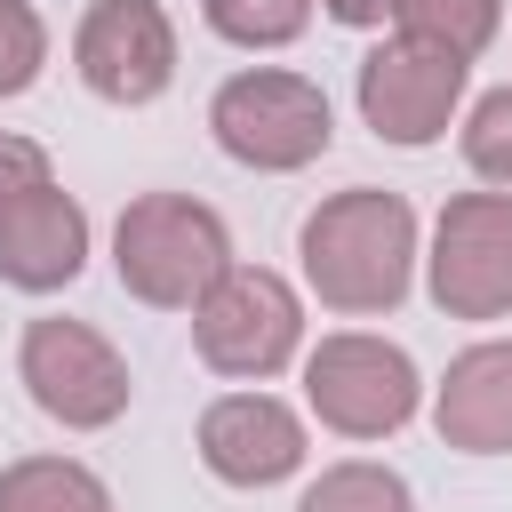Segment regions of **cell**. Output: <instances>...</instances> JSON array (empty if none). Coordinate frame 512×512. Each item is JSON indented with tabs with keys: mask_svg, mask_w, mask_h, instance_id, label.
Returning <instances> with one entry per match:
<instances>
[{
	"mask_svg": "<svg viewBox=\"0 0 512 512\" xmlns=\"http://www.w3.org/2000/svg\"><path fill=\"white\" fill-rule=\"evenodd\" d=\"M408 264H416V216L400 192L352 184L304 216V280L336 312H392L408 296Z\"/></svg>",
	"mask_w": 512,
	"mask_h": 512,
	"instance_id": "cell-1",
	"label": "cell"
},
{
	"mask_svg": "<svg viewBox=\"0 0 512 512\" xmlns=\"http://www.w3.org/2000/svg\"><path fill=\"white\" fill-rule=\"evenodd\" d=\"M112 264H120V288L160 304V312H192L224 272H232V240H224V216L192 192H144L128 200L120 232H112Z\"/></svg>",
	"mask_w": 512,
	"mask_h": 512,
	"instance_id": "cell-2",
	"label": "cell"
},
{
	"mask_svg": "<svg viewBox=\"0 0 512 512\" xmlns=\"http://www.w3.org/2000/svg\"><path fill=\"white\" fill-rule=\"evenodd\" d=\"M296 336H304V304L264 264H232L192 304V344L216 376H272V368L296 360Z\"/></svg>",
	"mask_w": 512,
	"mask_h": 512,
	"instance_id": "cell-3",
	"label": "cell"
},
{
	"mask_svg": "<svg viewBox=\"0 0 512 512\" xmlns=\"http://www.w3.org/2000/svg\"><path fill=\"white\" fill-rule=\"evenodd\" d=\"M208 128L240 168L280 176V168H304L328 152V96L296 72H232L208 104Z\"/></svg>",
	"mask_w": 512,
	"mask_h": 512,
	"instance_id": "cell-4",
	"label": "cell"
},
{
	"mask_svg": "<svg viewBox=\"0 0 512 512\" xmlns=\"http://www.w3.org/2000/svg\"><path fill=\"white\" fill-rule=\"evenodd\" d=\"M304 392L328 432L344 440H384L416 416V360L384 336H328L304 360Z\"/></svg>",
	"mask_w": 512,
	"mask_h": 512,
	"instance_id": "cell-5",
	"label": "cell"
},
{
	"mask_svg": "<svg viewBox=\"0 0 512 512\" xmlns=\"http://www.w3.org/2000/svg\"><path fill=\"white\" fill-rule=\"evenodd\" d=\"M432 304L448 320L512 312V192H456L432 232Z\"/></svg>",
	"mask_w": 512,
	"mask_h": 512,
	"instance_id": "cell-6",
	"label": "cell"
},
{
	"mask_svg": "<svg viewBox=\"0 0 512 512\" xmlns=\"http://www.w3.org/2000/svg\"><path fill=\"white\" fill-rule=\"evenodd\" d=\"M16 368H24V384H32V400L56 416V424H72V432H96V424H112L120 408H128V360L88 328V320H32L24 328V344H16Z\"/></svg>",
	"mask_w": 512,
	"mask_h": 512,
	"instance_id": "cell-7",
	"label": "cell"
},
{
	"mask_svg": "<svg viewBox=\"0 0 512 512\" xmlns=\"http://www.w3.org/2000/svg\"><path fill=\"white\" fill-rule=\"evenodd\" d=\"M456 96H464V56H448V48H424L400 32L360 56V120L384 144H432L448 128Z\"/></svg>",
	"mask_w": 512,
	"mask_h": 512,
	"instance_id": "cell-8",
	"label": "cell"
},
{
	"mask_svg": "<svg viewBox=\"0 0 512 512\" xmlns=\"http://www.w3.org/2000/svg\"><path fill=\"white\" fill-rule=\"evenodd\" d=\"M72 64L104 104H152L176 72V32H168L160 0H96L80 16Z\"/></svg>",
	"mask_w": 512,
	"mask_h": 512,
	"instance_id": "cell-9",
	"label": "cell"
},
{
	"mask_svg": "<svg viewBox=\"0 0 512 512\" xmlns=\"http://www.w3.org/2000/svg\"><path fill=\"white\" fill-rule=\"evenodd\" d=\"M200 464L232 488H272L304 464V424L272 392H232L200 416Z\"/></svg>",
	"mask_w": 512,
	"mask_h": 512,
	"instance_id": "cell-10",
	"label": "cell"
},
{
	"mask_svg": "<svg viewBox=\"0 0 512 512\" xmlns=\"http://www.w3.org/2000/svg\"><path fill=\"white\" fill-rule=\"evenodd\" d=\"M80 264H88V216H80V200H64L56 184H40L16 208H0V280L8 288L48 296Z\"/></svg>",
	"mask_w": 512,
	"mask_h": 512,
	"instance_id": "cell-11",
	"label": "cell"
},
{
	"mask_svg": "<svg viewBox=\"0 0 512 512\" xmlns=\"http://www.w3.org/2000/svg\"><path fill=\"white\" fill-rule=\"evenodd\" d=\"M432 424H440L448 448H472V456L512 448V344H472V352H456L448 376H440Z\"/></svg>",
	"mask_w": 512,
	"mask_h": 512,
	"instance_id": "cell-12",
	"label": "cell"
},
{
	"mask_svg": "<svg viewBox=\"0 0 512 512\" xmlns=\"http://www.w3.org/2000/svg\"><path fill=\"white\" fill-rule=\"evenodd\" d=\"M0 512H112V496L72 456H24L0 472Z\"/></svg>",
	"mask_w": 512,
	"mask_h": 512,
	"instance_id": "cell-13",
	"label": "cell"
},
{
	"mask_svg": "<svg viewBox=\"0 0 512 512\" xmlns=\"http://www.w3.org/2000/svg\"><path fill=\"white\" fill-rule=\"evenodd\" d=\"M392 16H400V32H408V40L448 48V56H464V64H472V56L496 40L504 0H392Z\"/></svg>",
	"mask_w": 512,
	"mask_h": 512,
	"instance_id": "cell-14",
	"label": "cell"
},
{
	"mask_svg": "<svg viewBox=\"0 0 512 512\" xmlns=\"http://www.w3.org/2000/svg\"><path fill=\"white\" fill-rule=\"evenodd\" d=\"M296 512H408V480L384 464H336L304 488Z\"/></svg>",
	"mask_w": 512,
	"mask_h": 512,
	"instance_id": "cell-15",
	"label": "cell"
},
{
	"mask_svg": "<svg viewBox=\"0 0 512 512\" xmlns=\"http://www.w3.org/2000/svg\"><path fill=\"white\" fill-rule=\"evenodd\" d=\"M304 16H312V0H208V24L240 48H280L304 32Z\"/></svg>",
	"mask_w": 512,
	"mask_h": 512,
	"instance_id": "cell-16",
	"label": "cell"
},
{
	"mask_svg": "<svg viewBox=\"0 0 512 512\" xmlns=\"http://www.w3.org/2000/svg\"><path fill=\"white\" fill-rule=\"evenodd\" d=\"M464 160L488 184H512V88H488L464 120Z\"/></svg>",
	"mask_w": 512,
	"mask_h": 512,
	"instance_id": "cell-17",
	"label": "cell"
},
{
	"mask_svg": "<svg viewBox=\"0 0 512 512\" xmlns=\"http://www.w3.org/2000/svg\"><path fill=\"white\" fill-rule=\"evenodd\" d=\"M40 56H48V32L24 0H0V96H24L40 80Z\"/></svg>",
	"mask_w": 512,
	"mask_h": 512,
	"instance_id": "cell-18",
	"label": "cell"
},
{
	"mask_svg": "<svg viewBox=\"0 0 512 512\" xmlns=\"http://www.w3.org/2000/svg\"><path fill=\"white\" fill-rule=\"evenodd\" d=\"M40 184H56V176H48V152H40L32 136H0V208H16V200L40 192Z\"/></svg>",
	"mask_w": 512,
	"mask_h": 512,
	"instance_id": "cell-19",
	"label": "cell"
},
{
	"mask_svg": "<svg viewBox=\"0 0 512 512\" xmlns=\"http://www.w3.org/2000/svg\"><path fill=\"white\" fill-rule=\"evenodd\" d=\"M328 16H336V24H352V32H368V24H384V16H392V0H328Z\"/></svg>",
	"mask_w": 512,
	"mask_h": 512,
	"instance_id": "cell-20",
	"label": "cell"
}]
</instances>
